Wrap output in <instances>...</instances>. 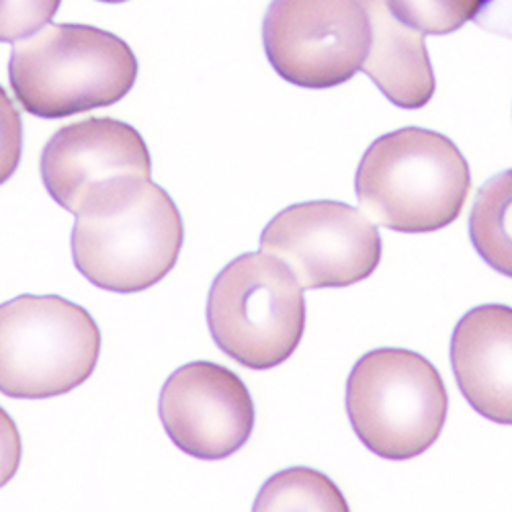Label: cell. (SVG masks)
I'll use <instances>...</instances> for the list:
<instances>
[{"instance_id":"11","label":"cell","mask_w":512,"mask_h":512,"mask_svg":"<svg viewBox=\"0 0 512 512\" xmlns=\"http://www.w3.org/2000/svg\"><path fill=\"white\" fill-rule=\"evenodd\" d=\"M451 367L469 406L512 426V308L486 304L469 310L451 336Z\"/></svg>"},{"instance_id":"10","label":"cell","mask_w":512,"mask_h":512,"mask_svg":"<svg viewBox=\"0 0 512 512\" xmlns=\"http://www.w3.org/2000/svg\"><path fill=\"white\" fill-rule=\"evenodd\" d=\"M41 181L58 205L76 213L87 197L113 181L152 179V156L136 127L89 117L58 130L41 152Z\"/></svg>"},{"instance_id":"9","label":"cell","mask_w":512,"mask_h":512,"mask_svg":"<svg viewBox=\"0 0 512 512\" xmlns=\"http://www.w3.org/2000/svg\"><path fill=\"white\" fill-rule=\"evenodd\" d=\"M158 412L170 441L203 461L234 455L254 429V404L244 381L211 361L187 363L170 375Z\"/></svg>"},{"instance_id":"4","label":"cell","mask_w":512,"mask_h":512,"mask_svg":"<svg viewBox=\"0 0 512 512\" xmlns=\"http://www.w3.org/2000/svg\"><path fill=\"white\" fill-rule=\"evenodd\" d=\"M207 326L236 363L265 371L287 361L306 330L304 287L267 252H246L213 279Z\"/></svg>"},{"instance_id":"15","label":"cell","mask_w":512,"mask_h":512,"mask_svg":"<svg viewBox=\"0 0 512 512\" xmlns=\"http://www.w3.org/2000/svg\"><path fill=\"white\" fill-rule=\"evenodd\" d=\"M388 5L406 25L429 35H447L478 19L486 0H388Z\"/></svg>"},{"instance_id":"3","label":"cell","mask_w":512,"mask_h":512,"mask_svg":"<svg viewBox=\"0 0 512 512\" xmlns=\"http://www.w3.org/2000/svg\"><path fill=\"white\" fill-rule=\"evenodd\" d=\"M138 60L123 39L89 27L54 23L17 41L9 82L19 105L62 119L109 107L134 89Z\"/></svg>"},{"instance_id":"7","label":"cell","mask_w":512,"mask_h":512,"mask_svg":"<svg viewBox=\"0 0 512 512\" xmlns=\"http://www.w3.org/2000/svg\"><path fill=\"white\" fill-rule=\"evenodd\" d=\"M263 41L281 78L304 89H332L361 70L371 27L359 0H273Z\"/></svg>"},{"instance_id":"2","label":"cell","mask_w":512,"mask_h":512,"mask_svg":"<svg viewBox=\"0 0 512 512\" xmlns=\"http://www.w3.org/2000/svg\"><path fill=\"white\" fill-rule=\"evenodd\" d=\"M472 173L443 134L404 127L377 138L365 152L355 191L375 224L404 234L437 232L463 211Z\"/></svg>"},{"instance_id":"16","label":"cell","mask_w":512,"mask_h":512,"mask_svg":"<svg viewBox=\"0 0 512 512\" xmlns=\"http://www.w3.org/2000/svg\"><path fill=\"white\" fill-rule=\"evenodd\" d=\"M60 7V0H3L0 11V39L17 41L44 29Z\"/></svg>"},{"instance_id":"18","label":"cell","mask_w":512,"mask_h":512,"mask_svg":"<svg viewBox=\"0 0 512 512\" xmlns=\"http://www.w3.org/2000/svg\"><path fill=\"white\" fill-rule=\"evenodd\" d=\"M494 3V0H486V5H492Z\"/></svg>"},{"instance_id":"6","label":"cell","mask_w":512,"mask_h":512,"mask_svg":"<svg viewBox=\"0 0 512 512\" xmlns=\"http://www.w3.org/2000/svg\"><path fill=\"white\" fill-rule=\"evenodd\" d=\"M103 336L93 316L60 295H19L0 308V390L44 400L87 381Z\"/></svg>"},{"instance_id":"5","label":"cell","mask_w":512,"mask_h":512,"mask_svg":"<svg viewBox=\"0 0 512 512\" xmlns=\"http://www.w3.org/2000/svg\"><path fill=\"white\" fill-rule=\"evenodd\" d=\"M447 410L443 377L414 351H369L347 381L353 431L381 459L406 461L429 451L443 433Z\"/></svg>"},{"instance_id":"8","label":"cell","mask_w":512,"mask_h":512,"mask_svg":"<svg viewBox=\"0 0 512 512\" xmlns=\"http://www.w3.org/2000/svg\"><path fill=\"white\" fill-rule=\"evenodd\" d=\"M261 250L283 261L304 289L349 287L369 279L381 263L375 224L340 201L285 207L261 234Z\"/></svg>"},{"instance_id":"17","label":"cell","mask_w":512,"mask_h":512,"mask_svg":"<svg viewBox=\"0 0 512 512\" xmlns=\"http://www.w3.org/2000/svg\"><path fill=\"white\" fill-rule=\"evenodd\" d=\"M101 3H111L113 5V3H125V0H101Z\"/></svg>"},{"instance_id":"12","label":"cell","mask_w":512,"mask_h":512,"mask_svg":"<svg viewBox=\"0 0 512 512\" xmlns=\"http://www.w3.org/2000/svg\"><path fill=\"white\" fill-rule=\"evenodd\" d=\"M369 27L371 44L361 70L375 87L402 109H422L435 95L433 64L424 33L398 19L388 0H359Z\"/></svg>"},{"instance_id":"14","label":"cell","mask_w":512,"mask_h":512,"mask_svg":"<svg viewBox=\"0 0 512 512\" xmlns=\"http://www.w3.org/2000/svg\"><path fill=\"white\" fill-rule=\"evenodd\" d=\"M256 512L261 510H340L349 504L336 484L310 467H289L275 474L261 488L254 500Z\"/></svg>"},{"instance_id":"1","label":"cell","mask_w":512,"mask_h":512,"mask_svg":"<svg viewBox=\"0 0 512 512\" xmlns=\"http://www.w3.org/2000/svg\"><path fill=\"white\" fill-rule=\"evenodd\" d=\"M185 224L173 201L150 179H121L95 189L72 230V259L93 285L140 293L175 269Z\"/></svg>"},{"instance_id":"13","label":"cell","mask_w":512,"mask_h":512,"mask_svg":"<svg viewBox=\"0 0 512 512\" xmlns=\"http://www.w3.org/2000/svg\"><path fill=\"white\" fill-rule=\"evenodd\" d=\"M469 238L484 263L512 279V168L478 191L469 216Z\"/></svg>"}]
</instances>
